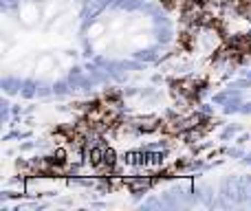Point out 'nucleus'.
I'll return each mask as SVG.
<instances>
[{"mask_svg": "<svg viewBox=\"0 0 251 211\" xmlns=\"http://www.w3.org/2000/svg\"><path fill=\"white\" fill-rule=\"evenodd\" d=\"M170 26L163 13L143 2H104L86 9L84 48L86 60L110 69L152 60L165 48Z\"/></svg>", "mask_w": 251, "mask_h": 211, "instance_id": "f257e3e1", "label": "nucleus"}, {"mask_svg": "<svg viewBox=\"0 0 251 211\" xmlns=\"http://www.w3.org/2000/svg\"><path fill=\"white\" fill-rule=\"evenodd\" d=\"M218 101L234 115H251V70L243 77L234 79L227 86V91L218 97Z\"/></svg>", "mask_w": 251, "mask_h": 211, "instance_id": "f03ea898", "label": "nucleus"}]
</instances>
